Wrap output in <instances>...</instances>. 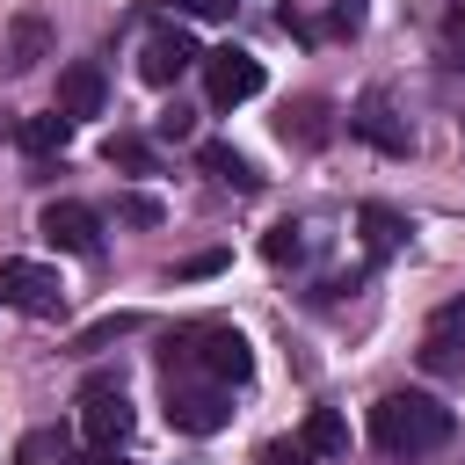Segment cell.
<instances>
[{
    "mask_svg": "<svg viewBox=\"0 0 465 465\" xmlns=\"http://www.w3.org/2000/svg\"><path fill=\"white\" fill-rule=\"evenodd\" d=\"M450 407L436 400V392H385L378 407H371V443L385 450V458H429V450H443L450 443Z\"/></svg>",
    "mask_w": 465,
    "mask_h": 465,
    "instance_id": "obj_1",
    "label": "cell"
},
{
    "mask_svg": "<svg viewBox=\"0 0 465 465\" xmlns=\"http://www.w3.org/2000/svg\"><path fill=\"white\" fill-rule=\"evenodd\" d=\"M167 371H203V378H218V385H240V378L254 371V349H247V334H240L232 320H189V327H174V341H167Z\"/></svg>",
    "mask_w": 465,
    "mask_h": 465,
    "instance_id": "obj_2",
    "label": "cell"
},
{
    "mask_svg": "<svg viewBox=\"0 0 465 465\" xmlns=\"http://www.w3.org/2000/svg\"><path fill=\"white\" fill-rule=\"evenodd\" d=\"M167 421L189 436H218L232 421V385H218L203 371H167Z\"/></svg>",
    "mask_w": 465,
    "mask_h": 465,
    "instance_id": "obj_3",
    "label": "cell"
},
{
    "mask_svg": "<svg viewBox=\"0 0 465 465\" xmlns=\"http://www.w3.org/2000/svg\"><path fill=\"white\" fill-rule=\"evenodd\" d=\"M0 305H15L29 320H58L65 312V283H58V269L15 254V262H0Z\"/></svg>",
    "mask_w": 465,
    "mask_h": 465,
    "instance_id": "obj_4",
    "label": "cell"
},
{
    "mask_svg": "<svg viewBox=\"0 0 465 465\" xmlns=\"http://www.w3.org/2000/svg\"><path fill=\"white\" fill-rule=\"evenodd\" d=\"M349 131H356L363 145H378L385 160H407V145H414V131H407V116L392 109V94H385V87H363V94H356Z\"/></svg>",
    "mask_w": 465,
    "mask_h": 465,
    "instance_id": "obj_5",
    "label": "cell"
},
{
    "mask_svg": "<svg viewBox=\"0 0 465 465\" xmlns=\"http://www.w3.org/2000/svg\"><path fill=\"white\" fill-rule=\"evenodd\" d=\"M80 429H87L94 450H116V443L131 436V392H124L116 378H87V392H80Z\"/></svg>",
    "mask_w": 465,
    "mask_h": 465,
    "instance_id": "obj_6",
    "label": "cell"
},
{
    "mask_svg": "<svg viewBox=\"0 0 465 465\" xmlns=\"http://www.w3.org/2000/svg\"><path fill=\"white\" fill-rule=\"evenodd\" d=\"M203 87H211V109H240V102H254V94H262V58L240 51V44L211 51V58H203Z\"/></svg>",
    "mask_w": 465,
    "mask_h": 465,
    "instance_id": "obj_7",
    "label": "cell"
},
{
    "mask_svg": "<svg viewBox=\"0 0 465 465\" xmlns=\"http://www.w3.org/2000/svg\"><path fill=\"white\" fill-rule=\"evenodd\" d=\"M283 29H291L298 44L356 36V29H363V0H283Z\"/></svg>",
    "mask_w": 465,
    "mask_h": 465,
    "instance_id": "obj_8",
    "label": "cell"
},
{
    "mask_svg": "<svg viewBox=\"0 0 465 465\" xmlns=\"http://www.w3.org/2000/svg\"><path fill=\"white\" fill-rule=\"evenodd\" d=\"M196 58H203V51H196V36H189V29H174V22H160V29L145 36V51H138V73H145L153 87H174Z\"/></svg>",
    "mask_w": 465,
    "mask_h": 465,
    "instance_id": "obj_9",
    "label": "cell"
},
{
    "mask_svg": "<svg viewBox=\"0 0 465 465\" xmlns=\"http://www.w3.org/2000/svg\"><path fill=\"white\" fill-rule=\"evenodd\" d=\"M421 371H436V378H450V371H465V298H450L429 327H421Z\"/></svg>",
    "mask_w": 465,
    "mask_h": 465,
    "instance_id": "obj_10",
    "label": "cell"
},
{
    "mask_svg": "<svg viewBox=\"0 0 465 465\" xmlns=\"http://www.w3.org/2000/svg\"><path fill=\"white\" fill-rule=\"evenodd\" d=\"M44 240H51V247H65V254H80V262H94V254H102V225H94V211H87V203H73V196L44 203Z\"/></svg>",
    "mask_w": 465,
    "mask_h": 465,
    "instance_id": "obj_11",
    "label": "cell"
},
{
    "mask_svg": "<svg viewBox=\"0 0 465 465\" xmlns=\"http://www.w3.org/2000/svg\"><path fill=\"white\" fill-rule=\"evenodd\" d=\"M102 102H109V80H102V65H65L58 73V109L73 116V124H87V116H102Z\"/></svg>",
    "mask_w": 465,
    "mask_h": 465,
    "instance_id": "obj_12",
    "label": "cell"
},
{
    "mask_svg": "<svg viewBox=\"0 0 465 465\" xmlns=\"http://www.w3.org/2000/svg\"><path fill=\"white\" fill-rule=\"evenodd\" d=\"M298 443H305V450H312L320 465H341V458H349V421H341L334 407H312V414H305V436H298Z\"/></svg>",
    "mask_w": 465,
    "mask_h": 465,
    "instance_id": "obj_13",
    "label": "cell"
},
{
    "mask_svg": "<svg viewBox=\"0 0 465 465\" xmlns=\"http://www.w3.org/2000/svg\"><path fill=\"white\" fill-rule=\"evenodd\" d=\"M22 153L29 160H51V153H65V138H73V116L65 109H51V116H22Z\"/></svg>",
    "mask_w": 465,
    "mask_h": 465,
    "instance_id": "obj_14",
    "label": "cell"
},
{
    "mask_svg": "<svg viewBox=\"0 0 465 465\" xmlns=\"http://www.w3.org/2000/svg\"><path fill=\"white\" fill-rule=\"evenodd\" d=\"M44 51H51V22H44V15H15V36H7V73H29Z\"/></svg>",
    "mask_w": 465,
    "mask_h": 465,
    "instance_id": "obj_15",
    "label": "cell"
},
{
    "mask_svg": "<svg viewBox=\"0 0 465 465\" xmlns=\"http://www.w3.org/2000/svg\"><path fill=\"white\" fill-rule=\"evenodd\" d=\"M196 160H203V174H211V182H225V189H240V196H247V189H262L254 160H247V153H232V145H203Z\"/></svg>",
    "mask_w": 465,
    "mask_h": 465,
    "instance_id": "obj_16",
    "label": "cell"
},
{
    "mask_svg": "<svg viewBox=\"0 0 465 465\" xmlns=\"http://www.w3.org/2000/svg\"><path fill=\"white\" fill-rule=\"evenodd\" d=\"M327 116H334V109H327L320 94H305V102H291V109H283V138H298V145H320V138L334 131Z\"/></svg>",
    "mask_w": 465,
    "mask_h": 465,
    "instance_id": "obj_17",
    "label": "cell"
},
{
    "mask_svg": "<svg viewBox=\"0 0 465 465\" xmlns=\"http://www.w3.org/2000/svg\"><path fill=\"white\" fill-rule=\"evenodd\" d=\"M363 240H371V254H392V247L407 240V218L385 211V203H363Z\"/></svg>",
    "mask_w": 465,
    "mask_h": 465,
    "instance_id": "obj_18",
    "label": "cell"
},
{
    "mask_svg": "<svg viewBox=\"0 0 465 465\" xmlns=\"http://www.w3.org/2000/svg\"><path fill=\"white\" fill-rule=\"evenodd\" d=\"M305 247H312V240H305V225H291V218L269 225V240H262V254H269L276 269H283V262H305Z\"/></svg>",
    "mask_w": 465,
    "mask_h": 465,
    "instance_id": "obj_19",
    "label": "cell"
},
{
    "mask_svg": "<svg viewBox=\"0 0 465 465\" xmlns=\"http://www.w3.org/2000/svg\"><path fill=\"white\" fill-rule=\"evenodd\" d=\"M138 327H145V312H109V320H94V327H87L73 349H109L116 334H138Z\"/></svg>",
    "mask_w": 465,
    "mask_h": 465,
    "instance_id": "obj_20",
    "label": "cell"
},
{
    "mask_svg": "<svg viewBox=\"0 0 465 465\" xmlns=\"http://www.w3.org/2000/svg\"><path fill=\"white\" fill-rule=\"evenodd\" d=\"M109 167H131V174H145V167H153V145L124 131V138H109Z\"/></svg>",
    "mask_w": 465,
    "mask_h": 465,
    "instance_id": "obj_21",
    "label": "cell"
},
{
    "mask_svg": "<svg viewBox=\"0 0 465 465\" xmlns=\"http://www.w3.org/2000/svg\"><path fill=\"white\" fill-rule=\"evenodd\" d=\"M443 58L465 73V15H443Z\"/></svg>",
    "mask_w": 465,
    "mask_h": 465,
    "instance_id": "obj_22",
    "label": "cell"
},
{
    "mask_svg": "<svg viewBox=\"0 0 465 465\" xmlns=\"http://www.w3.org/2000/svg\"><path fill=\"white\" fill-rule=\"evenodd\" d=\"M262 465H312L305 443H262Z\"/></svg>",
    "mask_w": 465,
    "mask_h": 465,
    "instance_id": "obj_23",
    "label": "cell"
},
{
    "mask_svg": "<svg viewBox=\"0 0 465 465\" xmlns=\"http://www.w3.org/2000/svg\"><path fill=\"white\" fill-rule=\"evenodd\" d=\"M174 7H182V15H203V22H225L240 0H174Z\"/></svg>",
    "mask_w": 465,
    "mask_h": 465,
    "instance_id": "obj_24",
    "label": "cell"
},
{
    "mask_svg": "<svg viewBox=\"0 0 465 465\" xmlns=\"http://www.w3.org/2000/svg\"><path fill=\"white\" fill-rule=\"evenodd\" d=\"M124 218H131V225H160V203H153V196H124Z\"/></svg>",
    "mask_w": 465,
    "mask_h": 465,
    "instance_id": "obj_25",
    "label": "cell"
},
{
    "mask_svg": "<svg viewBox=\"0 0 465 465\" xmlns=\"http://www.w3.org/2000/svg\"><path fill=\"white\" fill-rule=\"evenodd\" d=\"M51 450H65V443H58V436H29V443H22V465H44Z\"/></svg>",
    "mask_w": 465,
    "mask_h": 465,
    "instance_id": "obj_26",
    "label": "cell"
},
{
    "mask_svg": "<svg viewBox=\"0 0 465 465\" xmlns=\"http://www.w3.org/2000/svg\"><path fill=\"white\" fill-rule=\"evenodd\" d=\"M160 138H189V109H167L160 116Z\"/></svg>",
    "mask_w": 465,
    "mask_h": 465,
    "instance_id": "obj_27",
    "label": "cell"
},
{
    "mask_svg": "<svg viewBox=\"0 0 465 465\" xmlns=\"http://www.w3.org/2000/svg\"><path fill=\"white\" fill-rule=\"evenodd\" d=\"M218 262H225V254H218V247H211V254H189V262H182V276H211V269H218Z\"/></svg>",
    "mask_w": 465,
    "mask_h": 465,
    "instance_id": "obj_28",
    "label": "cell"
},
{
    "mask_svg": "<svg viewBox=\"0 0 465 465\" xmlns=\"http://www.w3.org/2000/svg\"><path fill=\"white\" fill-rule=\"evenodd\" d=\"M73 465H116V450H87V458H73Z\"/></svg>",
    "mask_w": 465,
    "mask_h": 465,
    "instance_id": "obj_29",
    "label": "cell"
}]
</instances>
